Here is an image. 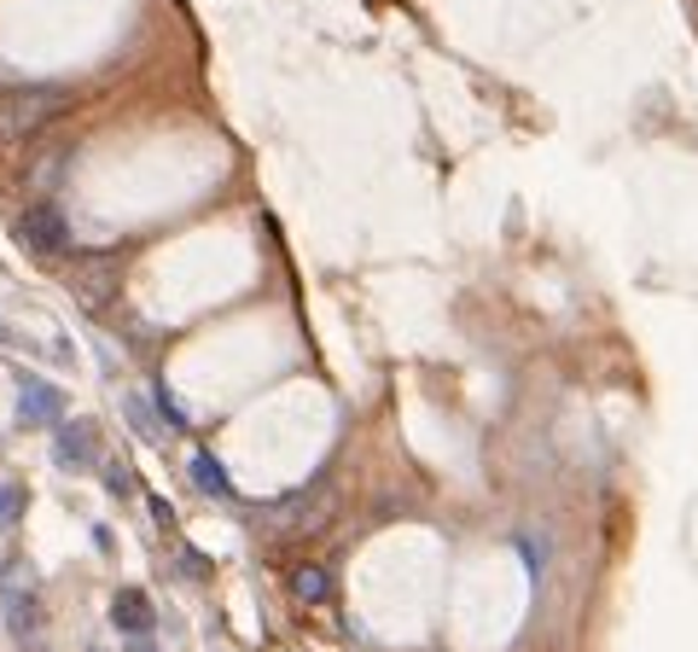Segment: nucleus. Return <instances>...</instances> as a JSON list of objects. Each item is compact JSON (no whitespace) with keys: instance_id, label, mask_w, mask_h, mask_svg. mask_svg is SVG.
Here are the masks:
<instances>
[{"instance_id":"nucleus-12","label":"nucleus","mask_w":698,"mask_h":652,"mask_svg":"<svg viewBox=\"0 0 698 652\" xmlns=\"http://www.w3.org/2000/svg\"><path fill=\"white\" fill-rule=\"evenodd\" d=\"M106 483L117 489V496H129V489H134V478H129V466H106Z\"/></svg>"},{"instance_id":"nucleus-6","label":"nucleus","mask_w":698,"mask_h":652,"mask_svg":"<svg viewBox=\"0 0 698 652\" xmlns=\"http://www.w3.org/2000/svg\"><path fill=\"white\" fill-rule=\"evenodd\" d=\"M292 595L303 606H326V600H332V570H326V565H297L292 570Z\"/></svg>"},{"instance_id":"nucleus-2","label":"nucleus","mask_w":698,"mask_h":652,"mask_svg":"<svg viewBox=\"0 0 698 652\" xmlns=\"http://www.w3.org/2000/svg\"><path fill=\"white\" fill-rule=\"evenodd\" d=\"M18 244H24L30 257H65L70 251V221L65 210H53V204H30L24 216H18Z\"/></svg>"},{"instance_id":"nucleus-9","label":"nucleus","mask_w":698,"mask_h":652,"mask_svg":"<svg viewBox=\"0 0 698 652\" xmlns=\"http://www.w3.org/2000/svg\"><path fill=\"white\" fill-rule=\"evenodd\" d=\"M24 489H18V483H0V530H12L18 519H24Z\"/></svg>"},{"instance_id":"nucleus-3","label":"nucleus","mask_w":698,"mask_h":652,"mask_svg":"<svg viewBox=\"0 0 698 652\" xmlns=\"http://www.w3.org/2000/svg\"><path fill=\"white\" fill-rule=\"evenodd\" d=\"M53 460L65 466V472H88V466H99V437L88 420H65L53 432Z\"/></svg>"},{"instance_id":"nucleus-4","label":"nucleus","mask_w":698,"mask_h":652,"mask_svg":"<svg viewBox=\"0 0 698 652\" xmlns=\"http://www.w3.org/2000/svg\"><path fill=\"white\" fill-rule=\"evenodd\" d=\"M18 420L24 425H65V391L58 384H47V379H24L18 384Z\"/></svg>"},{"instance_id":"nucleus-5","label":"nucleus","mask_w":698,"mask_h":652,"mask_svg":"<svg viewBox=\"0 0 698 652\" xmlns=\"http://www.w3.org/2000/svg\"><path fill=\"white\" fill-rule=\"evenodd\" d=\"M111 623H117L122 641H146L152 629H157V611H152V600H146V588H117Z\"/></svg>"},{"instance_id":"nucleus-10","label":"nucleus","mask_w":698,"mask_h":652,"mask_svg":"<svg viewBox=\"0 0 698 652\" xmlns=\"http://www.w3.org/2000/svg\"><path fill=\"white\" fill-rule=\"evenodd\" d=\"M157 414L170 420V432H187V425H193V420H187V408L170 396V384H157Z\"/></svg>"},{"instance_id":"nucleus-8","label":"nucleus","mask_w":698,"mask_h":652,"mask_svg":"<svg viewBox=\"0 0 698 652\" xmlns=\"http://www.w3.org/2000/svg\"><path fill=\"white\" fill-rule=\"evenodd\" d=\"M7 623H12V635H30L41 623V606H35L30 588H7Z\"/></svg>"},{"instance_id":"nucleus-7","label":"nucleus","mask_w":698,"mask_h":652,"mask_svg":"<svg viewBox=\"0 0 698 652\" xmlns=\"http://www.w3.org/2000/svg\"><path fill=\"white\" fill-rule=\"evenodd\" d=\"M193 483L204 489V496H233V478L216 455H193Z\"/></svg>"},{"instance_id":"nucleus-11","label":"nucleus","mask_w":698,"mask_h":652,"mask_svg":"<svg viewBox=\"0 0 698 652\" xmlns=\"http://www.w3.org/2000/svg\"><path fill=\"white\" fill-rule=\"evenodd\" d=\"M129 420H134L140 437H157V425H152V414H146V402H140V396H129Z\"/></svg>"},{"instance_id":"nucleus-1","label":"nucleus","mask_w":698,"mask_h":652,"mask_svg":"<svg viewBox=\"0 0 698 652\" xmlns=\"http://www.w3.org/2000/svg\"><path fill=\"white\" fill-rule=\"evenodd\" d=\"M70 111V88L58 82H41V88H18L0 99V134L7 140H24V134H41L53 117Z\"/></svg>"}]
</instances>
